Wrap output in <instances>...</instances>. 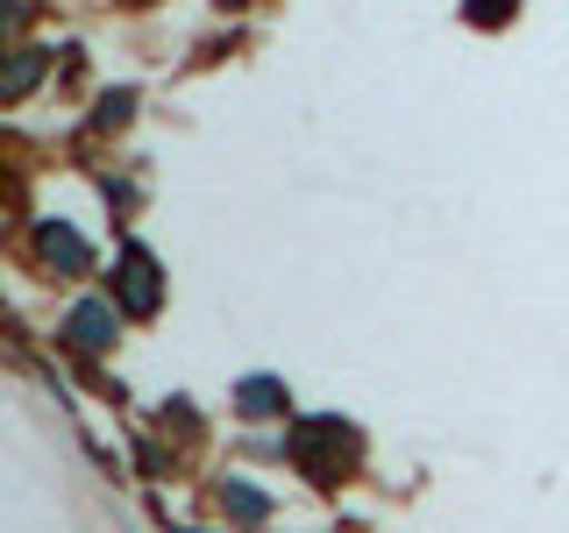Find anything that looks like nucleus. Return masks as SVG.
<instances>
[{"instance_id": "1", "label": "nucleus", "mask_w": 569, "mask_h": 533, "mask_svg": "<svg viewBox=\"0 0 569 533\" xmlns=\"http://www.w3.org/2000/svg\"><path fill=\"white\" fill-rule=\"evenodd\" d=\"M100 334H107V306H79V313H71V342H79V349H100Z\"/></svg>"}, {"instance_id": "3", "label": "nucleus", "mask_w": 569, "mask_h": 533, "mask_svg": "<svg viewBox=\"0 0 569 533\" xmlns=\"http://www.w3.org/2000/svg\"><path fill=\"white\" fill-rule=\"evenodd\" d=\"M470 14H477V22H506L512 0H470Z\"/></svg>"}, {"instance_id": "4", "label": "nucleus", "mask_w": 569, "mask_h": 533, "mask_svg": "<svg viewBox=\"0 0 569 533\" xmlns=\"http://www.w3.org/2000/svg\"><path fill=\"white\" fill-rule=\"evenodd\" d=\"M129 8H142V0H129Z\"/></svg>"}, {"instance_id": "2", "label": "nucleus", "mask_w": 569, "mask_h": 533, "mask_svg": "<svg viewBox=\"0 0 569 533\" xmlns=\"http://www.w3.org/2000/svg\"><path fill=\"white\" fill-rule=\"evenodd\" d=\"M242 405H249V413H278L284 399H278V384H263V378H257V384H242Z\"/></svg>"}]
</instances>
